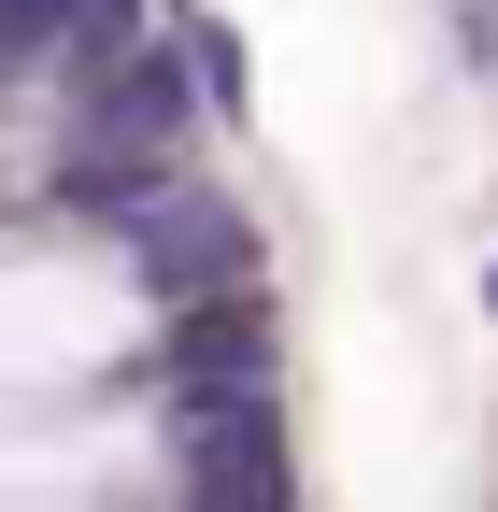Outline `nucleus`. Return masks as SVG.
<instances>
[{
    "instance_id": "1",
    "label": "nucleus",
    "mask_w": 498,
    "mask_h": 512,
    "mask_svg": "<svg viewBox=\"0 0 498 512\" xmlns=\"http://www.w3.org/2000/svg\"><path fill=\"white\" fill-rule=\"evenodd\" d=\"M484 313H498V256H484Z\"/></svg>"
}]
</instances>
